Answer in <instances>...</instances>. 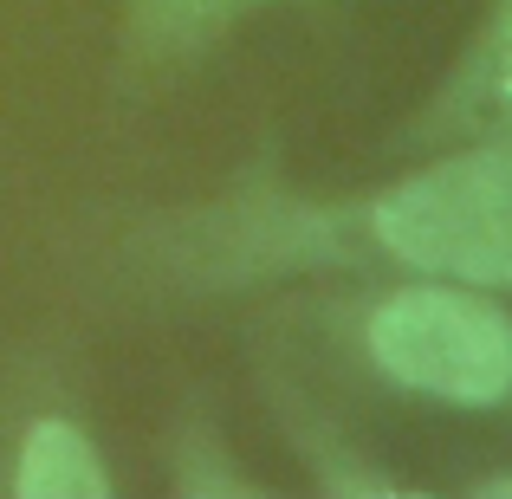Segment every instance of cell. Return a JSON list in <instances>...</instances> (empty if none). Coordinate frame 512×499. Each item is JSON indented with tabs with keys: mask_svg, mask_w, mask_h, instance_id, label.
Masks as SVG:
<instances>
[{
	"mask_svg": "<svg viewBox=\"0 0 512 499\" xmlns=\"http://www.w3.org/2000/svg\"><path fill=\"white\" fill-rule=\"evenodd\" d=\"M376 240L422 273L512 292V143L415 169L376 201Z\"/></svg>",
	"mask_w": 512,
	"mask_h": 499,
	"instance_id": "6da1fadb",
	"label": "cell"
},
{
	"mask_svg": "<svg viewBox=\"0 0 512 499\" xmlns=\"http://www.w3.org/2000/svg\"><path fill=\"white\" fill-rule=\"evenodd\" d=\"M370 357L389 383L454 409H493L512 396V318L461 286L389 292L370 312Z\"/></svg>",
	"mask_w": 512,
	"mask_h": 499,
	"instance_id": "7a4b0ae2",
	"label": "cell"
},
{
	"mask_svg": "<svg viewBox=\"0 0 512 499\" xmlns=\"http://www.w3.org/2000/svg\"><path fill=\"white\" fill-rule=\"evenodd\" d=\"M13 493L20 499H111V474H104L98 448L72 422H33Z\"/></svg>",
	"mask_w": 512,
	"mask_h": 499,
	"instance_id": "3957f363",
	"label": "cell"
},
{
	"mask_svg": "<svg viewBox=\"0 0 512 499\" xmlns=\"http://www.w3.org/2000/svg\"><path fill=\"white\" fill-rule=\"evenodd\" d=\"M500 91L512 98V33H506V59H500Z\"/></svg>",
	"mask_w": 512,
	"mask_h": 499,
	"instance_id": "277c9868",
	"label": "cell"
},
{
	"mask_svg": "<svg viewBox=\"0 0 512 499\" xmlns=\"http://www.w3.org/2000/svg\"><path fill=\"white\" fill-rule=\"evenodd\" d=\"M480 499H512V480H487V487H480Z\"/></svg>",
	"mask_w": 512,
	"mask_h": 499,
	"instance_id": "5b68a950",
	"label": "cell"
}]
</instances>
